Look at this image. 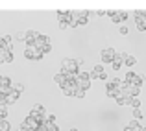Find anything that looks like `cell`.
Instances as JSON below:
<instances>
[{
  "label": "cell",
  "mask_w": 146,
  "mask_h": 131,
  "mask_svg": "<svg viewBox=\"0 0 146 131\" xmlns=\"http://www.w3.org/2000/svg\"><path fill=\"white\" fill-rule=\"evenodd\" d=\"M61 74L68 76V74H80V65L76 59H70V57H65L61 61Z\"/></svg>",
  "instance_id": "cell-1"
},
{
  "label": "cell",
  "mask_w": 146,
  "mask_h": 131,
  "mask_svg": "<svg viewBox=\"0 0 146 131\" xmlns=\"http://www.w3.org/2000/svg\"><path fill=\"white\" fill-rule=\"evenodd\" d=\"M76 87L82 89V91H87L91 87V74L89 72H80L78 74V81H76Z\"/></svg>",
  "instance_id": "cell-2"
},
{
  "label": "cell",
  "mask_w": 146,
  "mask_h": 131,
  "mask_svg": "<svg viewBox=\"0 0 146 131\" xmlns=\"http://www.w3.org/2000/svg\"><path fill=\"white\" fill-rule=\"evenodd\" d=\"M39 126H41L39 122H37L35 118H32V116L28 114V116H26L24 120H22L21 128H22V129H30V131H37V129H39Z\"/></svg>",
  "instance_id": "cell-3"
},
{
  "label": "cell",
  "mask_w": 146,
  "mask_h": 131,
  "mask_svg": "<svg viewBox=\"0 0 146 131\" xmlns=\"http://www.w3.org/2000/svg\"><path fill=\"white\" fill-rule=\"evenodd\" d=\"M126 57H128V54H126V52H122V50H117V56H115V59H113V63H111V67H113L115 70H118V68L124 65Z\"/></svg>",
  "instance_id": "cell-4"
},
{
  "label": "cell",
  "mask_w": 146,
  "mask_h": 131,
  "mask_svg": "<svg viewBox=\"0 0 146 131\" xmlns=\"http://www.w3.org/2000/svg\"><path fill=\"white\" fill-rule=\"evenodd\" d=\"M41 33L39 32H35V30H28L26 32V48H33V44H35V41H37V37H39Z\"/></svg>",
  "instance_id": "cell-5"
},
{
  "label": "cell",
  "mask_w": 146,
  "mask_h": 131,
  "mask_svg": "<svg viewBox=\"0 0 146 131\" xmlns=\"http://www.w3.org/2000/svg\"><path fill=\"white\" fill-rule=\"evenodd\" d=\"M106 15H109L113 22H122V21L128 19V13H126V11H113V9H109Z\"/></svg>",
  "instance_id": "cell-6"
},
{
  "label": "cell",
  "mask_w": 146,
  "mask_h": 131,
  "mask_svg": "<svg viewBox=\"0 0 146 131\" xmlns=\"http://www.w3.org/2000/svg\"><path fill=\"white\" fill-rule=\"evenodd\" d=\"M115 56H117V50L115 48H106V50H102V61L104 63H113V59H115Z\"/></svg>",
  "instance_id": "cell-7"
},
{
  "label": "cell",
  "mask_w": 146,
  "mask_h": 131,
  "mask_svg": "<svg viewBox=\"0 0 146 131\" xmlns=\"http://www.w3.org/2000/svg\"><path fill=\"white\" fill-rule=\"evenodd\" d=\"M0 48L2 50H13V39H11V35H2L0 37Z\"/></svg>",
  "instance_id": "cell-8"
},
{
  "label": "cell",
  "mask_w": 146,
  "mask_h": 131,
  "mask_svg": "<svg viewBox=\"0 0 146 131\" xmlns=\"http://www.w3.org/2000/svg\"><path fill=\"white\" fill-rule=\"evenodd\" d=\"M6 63H13V52L0 48V65H6Z\"/></svg>",
  "instance_id": "cell-9"
},
{
  "label": "cell",
  "mask_w": 146,
  "mask_h": 131,
  "mask_svg": "<svg viewBox=\"0 0 146 131\" xmlns=\"http://www.w3.org/2000/svg\"><path fill=\"white\" fill-rule=\"evenodd\" d=\"M46 44H50V37H48V35H43V33H41V35L37 37L35 44H33V48H37V50H43Z\"/></svg>",
  "instance_id": "cell-10"
},
{
  "label": "cell",
  "mask_w": 146,
  "mask_h": 131,
  "mask_svg": "<svg viewBox=\"0 0 146 131\" xmlns=\"http://www.w3.org/2000/svg\"><path fill=\"white\" fill-rule=\"evenodd\" d=\"M76 21H78V26H83L89 22V11H76Z\"/></svg>",
  "instance_id": "cell-11"
},
{
  "label": "cell",
  "mask_w": 146,
  "mask_h": 131,
  "mask_svg": "<svg viewBox=\"0 0 146 131\" xmlns=\"http://www.w3.org/2000/svg\"><path fill=\"white\" fill-rule=\"evenodd\" d=\"M76 89H78V87H76V83H68L67 81V85L61 87V91H63L65 96H74L76 94Z\"/></svg>",
  "instance_id": "cell-12"
},
{
  "label": "cell",
  "mask_w": 146,
  "mask_h": 131,
  "mask_svg": "<svg viewBox=\"0 0 146 131\" xmlns=\"http://www.w3.org/2000/svg\"><path fill=\"white\" fill-rule=\"evenodd\" d=\"M89 74H91V79H100V76L104 74V67L102 65H94L93 72H89Z\"/></svg>",
  "instance_id": "cell-13"
},
{
  "label": "cell",
  "mask_w": 146,
  "mask_h": 131,
  "mask_svg": "<svg viewBox=\"0 0 146 131\" xmlns=\"http://www.w3.org/2000/svg\"><path fill=\"white\" fill-rule=\"evenodd\" d=\"M19 96H21V94H19V92H15L13 89H11V92L6 96V105H13V103L19 100Z\"/></svg>",
  "instance_id": "cell-14"
},
{
  "label": "cell",
  "mask_w": 146,
  "mask_h": 131,
  "mask_svg": "<svg viewBox=\"0 0 146 131\" xmlns=\"http://www.w3.org/2000/svg\"><path fill=\"white\" fill-rule=\"evenodd\" d=\"M106 94H107V98L117 100V98H118V94H120V87H115V89H106Z\"/></svg>",
  "instance_id": "cell-15"
},
{
  "label": "cell",
  "mask_w": 146,
  "mask_h": 131,
  "mask_svg": "<svg viewBox=\"0 0 146 131\" xmlns=\"http://www.w3.org/2000/svg\"><path fill=\"white\" fill-rule=\"evenodd\" d=\"M54 81H56L59 87H65V85H67V76L59 72V74H56V76H54Z\"/></svg>",
  "instance_id": "cell-16"
},
{
  "label": "cell",
  "mask_w": 146,
  "mask_h": 131,
  "mask_svg": "<svg viewBox=\"0 0 146 131\" xmlns=\"http://www.w3.org/2000/svg\"><path fill=\"white\" fill-rule=\"evenodd\" d=\"M144 74H135V76H133V79H131V85H137V87H141V85H143V83H144Z\"/></svg>",
  "instance_id": "cell-17"
},
{
  "label": "cell",
  "mask_w": 146,
  "mask_h": 131,
  "mask_svg": "<svg viewBox=\"0 0 146 131\" xmlns=\"http://www.w3.org/2000/svg\"><path fill=\"white\" fill-rule=\"evenodd\" d=\"M135 26L139 32H146V19H135Z\"/></svg>",
  "instance_id": "cell-18"
},
{
  "label": "cell",
  "mask_w": 146,
  "mask_h": 131,
  "mask_svg": "<svg viewBox=\"0 0 146 131\" xmlns=\"http://www.w3.org/2000/svg\"><path fill=\"white\" fill-rule=\"evenodd\" d=\"M0 120H7V105H0Z\"/></svg>",
  "instance_id": "cell-19"
},
{
  "label": "cell",
  "mask_w": 146,
  "mask_h": 131,
  "mask_svg": "<svg viewBox=\"0 0 146 131\" xmlns=\"http://www.w3.org/2000/svg\"><path fill=\"white\" fill-rule=\"evenodd\" d=\"M124 65H126V67H135V65H137V59L133 56H128V57H126V61H124Z\"/></svg>",
  "instance_id": "cell-20"
},
{
  "label": "cell",
  "mask_w": 146,
  "mask_h": 131,
  "mask_svg": "<svg viewBox=\"0 0 146 131\" xmlns=\"http://www.w3.org/2000/svg\"><path fill=\"white\" fill-rule=\"evenodd\" d=\"M129 107H133V109H139L141 107V100L139 98H129V103H128Z\"/></svg>",
  "instance_id": "cell-21"
},
{
  "label": "cell",
  "mask_w": 146,
  "mask_h": 131,
  "mask_svg": "<svg viewBox=\"0 0 146 131\" xmlns=\"http://www.w3.org/2000/svg\"><path fill=\"white\" fill-rule=\"evenodd\" d=\"M141 126H143V124H139V120H131L128 128L131 129V131H139V129H141Z\"/></svg>",
  "instance_id": "cell-22"
},
{
  "label": "cell",
  "mask_w": 146,
  "mask_h": 131,
  "mask_svg": "<svg viewBox=\"0 0 146 131\" xmlns=\"http://www.w3.org/2000/svg\"><path fill=\"white\" fill-rule=\"evenodd\" d=\"M11 129V124L7 120H0V131H9Z\"/></svg>",
  "instance_id": "cell-23"
},
{
  "label": "cell",
  "mask_w": 146,
  "mask_h": 131,
  "mask_svg": "<svg viewBox=\"0 0 146 131\" xmlns=\"http://www.w3.org/2000/svg\"><path fill=\"white\" fill-rule=\"evenodd\" d=\"M32 111H33V113H41V114H46V113H44V107L41 105V103H35V105L32 107Z\"/></svg>",
  "instance_id": "cell-24"
},
{
  "label": "cell",
  "mask_w": 146,
  "mask_h": 131,
  "mask_svg": "<svg viewBox=\"0 0 146 131\" xmlns=\"http://www.w3.org/2000/svg\"><path fill=\"white\" fill-rule=\"evenodd\" d=\"M44 124H46V131H59L56 122H44Z\"/></svg>",
  "instance_id": "cell-25"
},
{
  "label": "cell",
  "mask_w": 146,
  "mask_h": 131,
  "mask_svg": "<svg viewBox=\"0 0 146 131\" xmlns=\"http://www.w3.org/2000/svg\"><path fill=\"white\" fill-rule=\"evenodd\" d=\"M133 76H135V72H131V70H128L126 72V76L122 79H124V83H131V79H133Z\"/></svg>",
  "instance_id": "cell-26"
},
{
  "label": "cell",
  "mask_w": 146,
  "mask_h": 131,
  "mask_svg": "<svg viewBox=\"0 0 146 131\" xmlns=\"http://www.w3.org/2000/svg\"><path fill=\"white\" fill-rule=\"evenodd\" d=\"M11 89H13L15 92H19V94H21V92H24V85H22V83H13Z\"/></svg>",
  "instance_id": "cell-27"
},
{
  "label": "cell",
  "mask_w": 146,
  "mask_h": 131,
  "mask_svg": "<svg viewBox=\"0 0 146 131\" xmlns=\"http://www.w3.org/2000/svg\"><path fill=\"white\" fill-rule=\"evenodd\" d=\"M15 39L17 41H26V32H17L15 33Z\"/></svg>",
  "instance_id": "cell-28"
},
{
  "label": "cell",
  "mask_w": 146,
  "mask_h": 131,
  "mask_svg": "<svg viewBox=\"0 0 146 131\" xmlns=\"http://www.w3.org/2000/svg\"><path fill=\"white\" fill-rule=\"evenodd\" d=\"M133 116H135V120H141L144 114H143V111H141V109H133Z\"/></svg>",
  "instance_id": "cell-29"
},
{
  "label": "cell",
  "mask_w": 146,
  "mask_h": 131,
  "mask_svg": "<svg viewBox=\"0 0 146 131\" xmlns=\"http://www.w3.org/2000/svg\"><path fill=\"white\" fill-rule=\"evenodd\" d=\"M2 85H4V87H11V85H13V81H11V78H7V76H4V79H2Z\"/></svg>",
  "instance_id": "cell-30"
},
{
  "label": "cell",
  "mask_w": 146,
  "mask_h": 131,
  "mask_svg": "<svg viewBox=\"0 0 146 131\" xmlns=\"http://www.w3.org/2000/svg\"><path fill=\"white\" fill-rule=\"evenodd\" d=\"M76 98H85V91H82V89H76Z\"/></svg>",
  "instance_id": "cell-31"
},
{
  "label": "cell",
  "mask_w": 146,
  "mask_h": 131,
  "mask_svg": "<svg viewBox=\"0 0 146 131\" xmlns=\"http://www.w3.org/2000/svg\"><path fill=\"white\" fill-rule=\"evenodd\" d=\"M41 52H43V56H46V54H50V52H52V44H46L43 50H41Z\"/></svg>",
  "instance_id": "cell-32"
},
{
  "label": "cell",
  "mask_w": 146,
  "mask_h": 131,
  "mask_svg": "<svg viewBox=\"0 0 146 131\" xmlns=\"http://www.w3.org/2000/svg\"><path fill=\"white\" fill-rule=\"evenodd\" d=\"M46 122H56V116L54 114H46Z\"/></svg>",
  "instance_id": "cell-33"
},
{
  "label": "cell",
  "mask_w": 146,
  "mask_h": 131,
  "mask_svg": "<svg viewBox=\"0 0 146 131\" xmlns=\"http://www.w3.org/2000/svg\"><path fill=\"white\" fill-rule=\"evenodd\" d=\"M59 28H61V30H67L68 24H67V22H59Z\"/></svg>",
  "instance_id": "cell-34"
},
{
  "label": "cell",
  "mask_w": 146,
  "mask_h": 131,
  "mask_svg": "<svg viewBox=\"0 0 146 131\" xmlns=\"http://www.w3.org/2000/svg\"><path fill=\"white\" fill-rule=\"evenodd\" d=\"M120 33H122V35H126V33H128V28H126V26H122V28H120Z\"/></svg>",
  "instance_id": "cell-35"
},
{
  "label": "cell",
  "mask_w": 146,
  "mask_h": 131,
  "mask_svg": "<svg viewBox=\"0 0 146 131\" xmlns=\"http://www.w3.org/2000/svg\"><path fill=\"white\" fill-rule=\"evenodd\" d=\"M139 131H146V126H141V129Z\"/></svg>",
  "instance_id": "cell-36"
},
{
  "label": "cell",
  "mask_w": 146,
  "mask_h": 131,
  "mask_svg": "<svg viewBox=\"0 0 146 131\" xmlns=\"http://www.w3.org/2000/svg\"><path fill=\"white\" fill-rule=\"evenodd\" d=\"M2 79H4V76H2V74H0V85H2Z\"/></svg>",
  "instance_id": "cell-37"
},
{
  "label": "cell",
  "mask_w": 146,
  "mask_h": 131,
  "mask_svg": "<svg viewBox=\"0 0 146 131\" xmlns=\"http://www.w3.org/2000/svg\"><path fill=\"white\" fill-rule=\"evenodd\" d=\"M70 131H78V129H70Z\"/></svg>",
  "instance_id": "cell-38"
},
{
  "label": "cell",
  "mask_w": 146,
  "mask_h": 131,
  "mask_svg": "<svg viewBox=\"0 0 146 131\" xmlns=\"http://www.w3.org/2000/svg\"><path fill=\"white\" fill-rule=\"evenodd\" d=\"M0 37H2V35H0Z\"/></svg>",
  "instance_id": "cell-39"
}]
</instances>
